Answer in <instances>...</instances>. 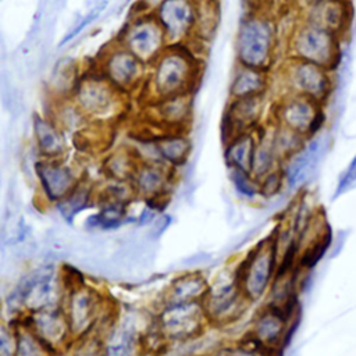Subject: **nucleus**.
I'll use <instances>...</instances> for the list:
<instances>
[{"mask_svg": "<svg viewBox=\"0 0 356 356\" xmlns=\"http://www.w3.org/2000/svg\"><path fill=\"white\" fill-rule=\"evenodd\" d=\"M356 188V156L353 157L352 163L348 165V168L345 170V172L341 175L335 193H334V199L355 189Z\"/></svg>", "mask_w": 356, "mask_h": 356, "instance_id": "obj_38", "label": "nucleus"}, {"mask_svg": "<svg viewBox=\"0 0 356 356\" xmlns=\"http://www.w3.org/2000/svg\"><path fill=\"white\" fill-rule=\"evenodd\" d=\"M331 239H332L331 229H330V227H325L324 232L316 241H313L307 246V249L302 253V256L299 259V263H298V267L303 268V270L313 268L321 260L324 253L327 252V249L331 243Z\"/></svg>", "mask_w": 356, "mask_h": 356, "instance_id": "obj_34", "label": "nucleus"}, {"mask_svg": "<svg viewBox=\"0 0 356 356\" xmlns=\"http://www.w3.org/2000/svg\"><path fill=\"white\" fill-rule=\"evenodd\" d=\"M15 331V355H42L50 352L43 341L21 320L14 327Z\"/></svg>", "mask_w": 356, "mask_h": 356, "instance_id": "obj_33", "label": "nucleus"}, {"mask_svg": "<svg viewBox=\"0 0 356 356\" xmlns=\"http://www.w3.org/2000/svg\"><path fill=\"white\" fill-rule=\"evenodd\" d=\"M280 22L271 10H246L238 22L234 40L239 64L271 71L277 60Z\"/></svg>", "mask_w": 356, "mask_h": 356, "instance_id": "obj_2", "label": "nucleus"}, {"mask_svg": "<svg viewBox=\"0 0 356 356\" xmlns=\"http://www.w3.org/2000/svg\"><path fill=\"white\" fill-rule=\"evenodd\" d=\"M92 200H93L92 185L88 181L81 179L68 195H65L63 199L54 203V207L57 209L58 214L63 217L65 222L72 224L74 218L81 211L92 206Z\"/></svg>", "mask_w": 356, "mask_h": 356, "instance_id": "obj_28", "label": "nucleus"}, {"mask_svg": "<svg viewBox=\"0 0 356 356\" xmlns=\"http://www.w3.org/2000/svg\"><path fill=\"white\" fill-rule=\"evenodd\" d=\"M127 206L117 200L99 199V211L88 217L85 227L88 229H115L127 220Z\"/></svg>", "mask_w": 356, "mask_h": 356, "instance_id": "obj_30", "label": "nucleus"}, {"mask_svg": "<svg viewBox=\"0 0 356 356\" xmlns=\"http://www.w3.org/2000/svg\"><path fill=\"white\" fill-rule=\"evenodd\" d=\"M210 259H211V256L207 253H197V254H192V256L184 259L182 264L186 267H196V266L207 263Z\"/></svg>", "mask_w": 356, "mask_h": 356, "instance_id": "obj_42", "label": "nucleus"}, {"mask_svg": "<svg viewBox=\"0 0 356 356\" xmlns=\"http://www.w3.org/2000/svg\"><path fill=\"white\" fill-rule=\"evenodd\" d=\"M330 72L314 63L288 57L278 68V81L285 93L300 95L324 103L332 88Z\"/></svg>", "mask_w": 356, "mask_h": 356, "instance_id": "obj_8", "label": "nucleus"}, {"mask_svg": "<svg viewBox=\"0 0 356 356\" xmlns=\"http://www.w3.org/2000/svg\"><path fill=\"white\" fill-rule=\"evenodd\" d=\"M132 184L138 196H142L145 200L163 197L170 186V172L164 163L140 161L134 174Z\"/></svg>", "mask_w": 356, "mask_h": 356, "instance_id": "obj_21", "label": "nucleus"}, {"mask_svg": "<svg viewBox=\"0 0 356 356\" xmlns=\"http://www.w3.org/2000/svg\"><path fill=\"white\" fill-rule=\"evenodd\" d=\"M170 222H171V217L167 216V214H161L154 221H153V227H152V238L153 239H157L168 227H170Z\"/></svg>", "mask_w": 356, "mask_h": 356, "instance_id": "obj_40", "label": "nucleus"}, {"mask_svg": "<svg viewBox=\"0 0 356 356\" xmlns=\"http://www.w3.org/2000/svg\"><path fill=\"white\" fill-rule=\"evenodd\" d=\"M209 284L199 273H186L177 277L167 288L164 303H179L189 300H203L209 291Z\"/></svg>", "mask_w": 356, "mask_h": 356, "instance_id": "obj_25", "label": "nucleus"}, {"mask_svg": "<svg viewBox=\"0 0 356 356\" xmlns=\"http://www.w3.org/2000/svg\"><path fill=\"white\" fill-rule=\"evenodd\" d=\"M289 320L291 317L284 312L281 305L270 302L264 310L256 314L250 334L268 350L280 343L284 345Z\"/></svg>", "mask_w": 356, "mask_h": 356, "instance_id": "obj_18", "label": "nucleus"}, {"mask_svg": "<svg viewBox=\"0 0 356 356\" xmlns=\"http://www.w3.org/2000/svg\"><path fill=\"white\" fill-rule=\"evenodd\" d=\"M125 95L97 70H93L81 75L72 99L88 118L102 120L118 113Z\"/></svg>", "mask_w": 356, "mask_h": 356, "instance_id": "obj_6", "label": "nucleus"}, {"mask_svg": "<svg viewBox=\"0 0 356 356\" xmlns=\"http://www.w3.org/2000/svg\"><path fill=\"white\" fill-rule=\"evenodd\" d=\"M298 0H274V7L275 13L281 11L282 8H291V7H298L296 6Z\"/></svg>", "mask_w": 356, "mask_h": 356, "instance_id": "obj_43", "label": "nucleus"}, {"mask_svg": "<svg viewBox=\"0 0 356 356\" xmlns=\"http://www.w3.org/2000/svg\"><path fill=\"white\" fill-rule=\"evenodd\" d=\"M72 334V339L88 335L104 310L100 293L83 282L65 289L61 305Z\"/></svg>", "mask_w": 356, "mask_h": 356, "instance_id": "obj_10", "label": "nucleus"}, {"mask_svg": "<svg viewBox=\"0 0 356 356\" xmlns=\"http://www.w3.org/2000/svg\"><path fill=\"white\" fill-rule=\"evenodd\" d=\"M192 40L170 43L168 47L149 65L145 90L152 100L191 93L200 72V50Z\"/></svg>", "mask_w": 356, "mask_h": 356, "instance_id": "obj_1", "label": "nucleus"}, {"mask_svg": "<svg viewBox=\"0 0 356 356\" xmlns=\"http://www.w3.org/2000/svg\"><path fill=\"white\" fill-rule=\"evenodd\" d=\"M246 10H271L275 13L274 0H242Z\"/></svg>", "mask_w": 356, "mask_h": 356, "instance_id": "obj_41", "label": "nucleus"}, {"mask_svg": "<svg viewBox=\"0 0 356 356\" xmlns=\"http://www.w3.org/2000/svg\"><path fill=\"white\" fill-rule=\"evenodd\" d=\"M229 178L235 191L248 199H253L260 195L259 179L252 174L238 168H229Z\"/></svg>", "mask_w": 356, "mask_h": 356, "instance_id": "obj_35", "label": "nucleus"}, {"mask_svg": "<svg viewBox=\"0 0 356 356\" xmlns=\"http://www.w3.org/2000/svg\"><path fill=\"white\" fill-rule=\"evenodd\" d=\"M285 179L284 177V171L281 170H273L268 174H266L264 177L259 178V186H260V195L270 197L274 196L280 192L282 181Z\"/></svg>", "mask_w": 356, "mask_h": 356, "instance_id": "obj_37", "label": "nucleus"}, {"mask_svg": "<svg viewBox=\"0 0 356 356\" xmlns=\"http://www.w3.org/2000/svg\"><path fill=\"white\" fill-rule=\"evenodd\" d=\"M280 156L273 145V138L267 136V134H261L257 136V145L253 157L252 174L259 179L275 170V164L278 163Z\"/></svg>", "mask_w": 356, "mask_h": 356, "instance_id": "obj_32", "label": "nucleus"}, {"mask_svg": "<svg viewBox=\"0 0 356 356\" xmlns=\"http://www.w3.org/2000/svg\"><path fill=\"white\" fill-rule=\"evenodd\" d=\"M139 163L140 160L135 154V152L128 149H120L106 159L103 170L108 178L132 181Z\"/></svg>", "mask_w": 356, "mask_h": 356, "instance_id": "obj_31", "label": "nucleus"}, {"mask_svg": "<svg viewBox=\"0 0 356 356\" xmlns=\"http://www.w3.org/2000/svg\"><path fill=\"white\" fill-rule=\"evenodd\" d=\"M321 104L323 103L306 96L285 93L275 106L277 122L306 138L314 136L325 121Z\"/></svg>", "mask_w": 356, "mask_h": 356, "instance_id": "obj_11", "label": "nucleus"}, {"mask_svg": "<svg viewBox=\"0 0 356 356\" xmlns=\"http://www.w3.org/2000/svg\"><path fill=\"white\" fill-rule=\"evenodd\" d=\"M115 40L147 65H150L170 44V40L152 8L135 13L124 24Z\"/></svg>", "mask_w": 356, "mask_h": 356, "instance_id": "obj_4", "label": "nucleus"}, {"mask_svg": "<svg viewBox=\"0 0 356 356\" xmlns=\"http://www.w3.org/2000/svg\"><path fill=\"white\" fill-rule=\"evenodd\" d=\"M266 95H254L246 97L229 99L221 120V138L224 143L242 132L252 131L260 120Z\"/></svg>", "mask_w": 356, "mask_h": 356, "instance_id": "obj_14", "label": "nucleus"}, {"mask_svg": "<svg viewBox=\"0 0 356 356\" xmlns=\"http://www.w3.org/2000/svg\"><path fill=\"white\" fill-rule=\"evenodd\" d=\"M350 4L348 0H323L305 7H298L299 18L325 28L341 36L350 22Z\"/></svg>", "mask_w": 356, "mask_h": 356, "instance_id": "obj_17", "label": "nucleus"}, {"mask_svg": "<svg viewBox=\"0 0 356 356\" xmlns=\"http://www.w3.org/2000/svg\"><path fill=\"white\" fill-rule=\"evenodd\" d=\"M202 302L210 323L227 324L238 320L250 300L232 274L229 278L217 280Z\"/></svg>", "mask_w": 356, "mask_h": 356, "instance_id": "obj_12", "label": "nucleus"}, {"mask_svg": "<svg viewBox=\"0 0 356 356\" xmlns=\"http://www.w3.org/2000/svg\"><path fill=\"white\" fill-rule=\"evenodd\" d=\"M257 145V136L252 131H246L225 143L224 159L229 168H238L252 172L253 157Z\"/></svg>", "mask_w": 356, "mask_h": 356, "instance_id": "obj_26", "label": "nucleus"}, {"mask_svg": "<svg viewBox=\"0 0 356 356\" xmlns=\"http://www.w3.org/2000/svg\"><path fill=\"white\" fill-rule=\"evenodd\" d=\"M21 320L43 341L50 352L65 346L72 338L67 316L61 306L28 313Z\"/></svg>", "mask_w": 356, "mask_h": 356, "instance_id": "obj_15", "label": "nucleus"}, {"mask_svg": "<svg viewBox=\"0 0 356 356\" xmlns=\"http://www.w3.org/2000/svg\"><path fill=\"white\" fill-rule=\"evenodd\" d=\"M32 128L35 146L42 159H63L67 152V143L63 128L51 118L39 114L32 115Z\"/></svg>", "mask_w": 356, "mask_h": 356, "instance_id": "obj_19", "label": "nucleus"}, {"mask_svg": "<svg viewBox=\"0 0 356 356\" xmlns=\"http://www.w3.org/2000/svg\"><path fill=\"white\" fill-rule=\"evenodd\" d=\"M277 250L278 242L275 235H271L256 245L235 268L234 275L250 302L259 300L275 277Z\"/></svg>", "mask_w": 356, "mask_h": 356, "instance_id": "obj_5", "label": "nucleus"}, {"mask_svg": "<svg viewBox=\"0 0 356 356\" xmlns=\"http://www.w3.org/2000/svg\"><path fill=\"white\" fill-rule=\"evenodd\" d=\"M156 145L163 163L167 165H182L191 153V140L181 131H172L156 139Z\"/></svg>", "mask_w": 356, "mask_h": 356, "instance_id": "obj_29", "label": "nucleus"}, {"mask_svg": "<svg viewBox=\"0 0 356 356\" xmlns=\"http://www.w3.org/2000/svg\"><path fill=\"white\" fill-rule=\"evenodd\" d=\"M271 71L236 63L229 79V99L267 95L271 85Z\"/></svg>", "mask_w": 356, "mask_h": 356, "instance_id": "obj_20", "label": "nucleus"}, {"mask_svg": "<svg viewBox=\"0 0 356 356\" xmlns=\"http://www.w3.org/2000/svg\"><path fill=\"white\" fill-rule=\"evenodd\" d=\"M154 320L168 342L199 338L209 321L202 300L164 303Z\"/></svg>", "mask_w": 356, "mask_h": 356, "instance_id": "obj_9", "label": "nucleus"}, {"mask_svg": "<svg viewBox=\"0 0 356 356\" xmlns=\"http://www.w3.org/2000/svg\"><path fill=\"white\" fill-rule=\"evenodd\" d=\"M152 10L170 43L192 40L195 28L193 0H157Z\"/></svg>", "mask_w": 356, "mask_h": 356, "instance_id": "obj_13", "label": "nucleus"}, {"mask_svg": "<svg viewBox=\"0 0 356 356\" xmlns=\"http://www.w3.org/2000/svg\"><path fill=\"white\" fill-rule=\"evenodd\" d=\"M339 38L337 33L298 17L288 36V57L314 63L332 71L341 60Z\"/></svg>", "mask_w": 356, "mask_h": 356, "instance_id": "obj_3", "label": "nucleus"}, {"mask_svg": "<svg viewBox=\"0 0 356 356\" xmlns=\"http://www.w3.org/2000/svg\"><path fill=\"white\" fill-rule=\"evenodd\" d=\"M81 72L76 61L72 57H64L58 60L50 78V92L53 99L72 97V93L81 78Z\"/></svg>", "mask_w": 356, "mask_h": 356, "instance_id": "obj_27", "label": "nucleus"}, {"mask_svg": "<svg viewBox=\"0 0 356 356\" xmlns=\"http://www.w3.org/2000/svg\"><path fill=\"white\" fill-rule=\"evenodd\" d=\"M318 1H323V0H298L296 6L298 7H305V6H309V4H313V3H318Z\"/></svg>", "mask_w": 356, "mask_h": 356, "instance_id": "obj_44", "label": "nucleus"}, {"mask_svg": "<svg viewBox=\"0 0 356 356\" xmlns=\"http://www.w3.org/2000/svg\"><path fill=\"white\" fill-rule=\"evenodd\" d=\"M106 6H107V3H106V1H102V3L96 4L95 7H92L85 15H82V17L70 28L68 32H65V35H64L63 39L60 40L58 46L63 47V46H65L67 43L72 42L78 35H81L92 22H95V21L100 17V14H102L103 10L106 8Z\"/></svg>", "mask_w": 356, "mask_h": 356, "instance_id": "obj_36", "label": "nucleus"}, {"mask_svg": "<svg viewBox=\"0 0 356 356\" xmlns=\"http://www.w3.org/2000/svg\"><path fill=\"white\" fill-rule=\"evenodd\" d=\"M96 70L124 93L145 88L149 65L128 51L117 40L100 54Z\"/></svg>", "mask_w": 356, "mask_h": 356, "instance_id": "obj_7", "label": "nucleus"}, {"mask_svg": "<svg viewBox=\"0 0 356 356\" xmlns=\"http://www.w3.org/2000/svg\"><path fill=\"white\" fill-rule=\"evenodd\" d=\"M195 6V28L192 42L204 47L214 36L221 24V1L220 0H193Z\"/></svg>", "mask_w": 356, "mask_h": 356, "instance_id": "obj_22", "label": "nucleus"}, {"mask_svg": "<svg viewBox=\"0 0 356 356\" xmlns=\"http://www.w3.org/2000/svg\"><path fill=\"white\" fill-rule=\"evenodd\" d=\"M15 331L11 327H3L0 334V353L1 355H15Z\"/></svg>", "mask_w": 356, "mask_h": 356, "instance_id": "obj_39", "label": "nucleus"}, {"mask_svg": "<svg viewBox=\"0 0 356 356\" xmlns=\"http://www.w3.org/2000/svg\"><path fill=\"white\" fill-rule=\"evenodd\" d=\"M156 115L161 124L172 131H181V127L188 122L192 110L191 93L163 97L153 100Z\"/></svg>", "mask_w": 356, "mask_h": 356, "instance_id": "obj_24", "label": "nucleus"}, {"mask_svg": "<svg viewBox=\"0 0 356 356\" xmlns=\"http://www.w3.org/2000/svg\"><path fill=\"white\" fill-rule=\"evenodd\" d=\"M33 168L43 196L50 203H57L79 182L74 168L63 159H42L35 163Z\"/></svg>", "mask_w": 356, "mask_h": 356, "instance_id": "obj_16", "label": "nucleus"}, {"mask_svg": "<svg viewBox=\"0 0 356 356\" xmlns=\"http://www.w3.org/2000/svg\"><path fill=\"white\" fill-rule=\"evenodd\" d=\"M321 149V138H314L288 159V164L282 171L289 188H295L309 175V172L314 168V164L317 163Z\"/></svg>", "mask_w": 356, "mask_h": 356, "instance_id": "obj_23", "label": "nucleus"}]
</instances>
